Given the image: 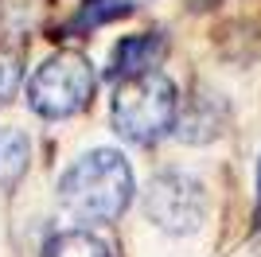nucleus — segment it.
Instances as JSON below:
<instances>
[{"mask_svg":"<svg viewBox=\"0 0 261 257\" xmlns=\"http://www.w3.org/2000/svg\"><path fill=\"white\" fill-rule=\"evenodd\" d=\"M133 203V171L113 148H94L66 168L59 179V207L70 222H113Z\"/></svg>","mask_w":261,"mask_h":257,"instance_id":"nucleus-1","label":"nucleus"},{"mask_svg":"<svg viewBox=\"0 0 261 257\" xmlns=\"http://www.w3.org/2000/svg\"><path fill=\"white\" fill-rule=\"evenodd\" d=\"M179 94L175 82L160 70L125 78L113 94V128L133 144H156L164 133L175 128Z\"/></svg>","mask_w":261,"mask_h":257,"instance_id":"nucleus-2","label":"nucleus"},{"mask_svg":"<svg viewBox=\"0 0 261 257\" xmlns=\"http://www.w3.org/2000/svg\"><path fill=\"white\" fill-rule=\"evenodd\" d=\"M94 97V66L78 51H59L35 66L28 78V101L39 117H74L78 109L90 106Z\"/></svg>","mask_w":261,"mask_h":257,"instance_id":"nucleus-3","label":"nucleus"},{"mask_svg":"<svg viewBox=\"0 0 261 257\" xmlns=\"http://www.w3.org/2000/svg\"><path fill=\"white\" fill-rule=\"evenodd\" d=\"M144 214L164 234H191L207 218V191L187 171H160L144 191Z\"/></svg>","mask_w":261,"mask_h":257,"instance_id":"nucleus-4","label":"nucleus"},{"mask_svg":"<svg viewBox=\"0 0 261 257\" xmlns=\"http://www.w3.org/2000/svg\"><path fill=\"white\" fill-rule=\"evenodd\" d=\"M164 55H168V39H164L160 32L125 35V39L113 47V78L152 74V70H160Z\"/></svg>","mask_w":261,"mask_h":257,"instance_id":"nucleus-5","label":"nucleus"},{"mask_svg":"<svg viewBox=\"0 0 261 257\" xmlns=\"http://www.w3.org/2000/svg\"><path fill=\"white\" fill-rule=\"evenodd\" d=\"M222 128H226V106L207 94L191 97L175 117V137L187 144H211L215 137H222Z\"/></svg>","mask_w":261,"mask_h":257,"instance_id":"nucleus-6","label":"nucleus"},{"mask_svg":"<svg viewBox=\"0 0 261 257\" xmlns=\"http://www.w3.org/2000/svg\"><path fill=\"white\" fill-rule=\"evenodd\" d=\"M32 160V144L23 128H4L0 133V187H16L20 175L28 171Z\"/></svg>","mask_w":261,"mask_h":257,"instance_id":"nucleus-7","label":"nucleus"},{"mask_svg":"<svg viewBox=\"0 0 261 257\" xmlns=\"http://www.w3.org/2000/svg\"><path fill=\"white\" fill-rule=\"evenodd\" d=\"M43 257H113V253H109V246L98 234H90V230H63V234H55L51 242H47Z\"/></svg>","mask_w":261,"mask_h":257,"instance_id":"nucleus-8","label":"nucleus"},{"mask_svg":"<svg viewBox=\"0 0 261 257\" xmlns=\"http://www.w3.org/2000/svg\"><path fill=\"white\" fill-rule=\"evenodd\" d=\"M129 0H86L82 4V12L74 16V23H70V32H94L98 23L106 20H117V16H129Z\"/></svg>","mask_w":261,"mask_h":257,"instance_id":"nucleus-9","label":"nucleus"},{"mask_svg":"<svg viewBox=\"0 0 261 257\" xmlns=\"http://www.w3.org/2000/svg\"><path fill=\"white\" fill-rule=\"evenodd\" d=\"M20 59H16V51H8V47H0V106L8 101L12 94H16V86H20Z\"/></svg>","mask_w":261,"mask_h":257,"instance_id":"nucleus-10","label":"nucleus"},{"mask_svg":"<svg viewBox=\"0 0 261 257\" xmlns=\"http://www.w3.org/2000/svg\"><path fill=\"white\" fill-rule=\"evenodd\" d=\"M253 218H257V226H261V160H257V214H253Z\"/></svg>","mask_w":261,"mask_h":257,"instance_id":"nucleus-11","label":"nucleus"}]
</instances>
